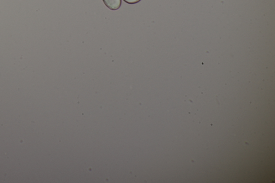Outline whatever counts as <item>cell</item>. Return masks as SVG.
I'll list each match as a JSON object with an SVG mask.
<instances>
[{
	"mask_svg": "<svg viewBox=\"0 0 275 183\" xmlns=\"http://www.w3.org/2000/svg\"><path fill=\"white\" fill-rule=\"evenodd\" d=\"M123 1L128 4H134L139 2L141 0H123Z\"/></svg>",
	"mask_w": 275,
	"mask_h": 183,
	"instance_id": "2",
	"label": "cell"
},
{
	"mask_svg": "<svg viewBox=\"0 0 275 183\" xmlns=\"http://www.w3.org/2000/svg\"><path fill=\"white\" fill-rule=\"evenodd\" d=\"M102 1L107 7L112 10H118L122 4L121 0H102Z\"/></svg>",
	"mask_w": 275,
	"mask_h": 183,
	"instance_id": "1",
	"label": "cell"
}]
</instances>
